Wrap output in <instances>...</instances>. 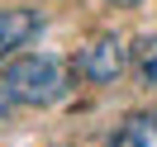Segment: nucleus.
Returning <instances> with one entry per match:
<instances>
[{
    "instance_id": "1",
    "label": "nucleus",
    "mask_w": 157,
    "mask_h": 147,
    "mask_svg": "<svg viewBox=\"0 0 157 147\" xmlns=\"http://www.w3.org/2000/svg\"><path fill=\"white\" fill-rule=\"evenodd\" d=\"M0 86L10 90L14 105H57L71 95V67L48 52H33V57H14L10 67L0 71Z\"/></svg>"
},
{
    "instance_id": "2",
    "label": "nucleus",
    "mask_w": 157,
    "mask_h": 147,
    "mask_svg": "<svg viewBox=\"0 0 157 147\" xmlns=\"http://www.w3.org/2000/svg\"><path fill=\"white\" fill-rule=\"evenodd\" d=\"M128 52H124V38H114V33H105V38H95L86 52L76 57V71L86 81H95V86H105V81H114L119 71H124Z\"/></svg>"
},
{
    "instance_id": "3",
    "label": "nucleus",
    "mask_w": 157,
    "mask_h": 147,
    "mask_svg": "<svg viewBox=\"0 0 157 147\" xmlns=\"http://www.w3.org/2000/svg\"><path fill=\"white\" fill-rule=\"evenodd\" d=\"M33 33H38V14L33 10H0V57L24 48Z\"/></svg>"
},
{
    "instance_id": "4",
    "label": "nucleus",
    "mask_w": 157,
    "mask_h": 147,
    "mask_svg": "<svg viewBox=\"0 0 157 147\" xmlns=\"http://www.w3.org/2000/svg\"><path fill=\"white\" fill-rule=\"evenodd\" d=\"M109 147H157V114H133V119H124V128L109 138Z\"/></svg>"
},
{
    "instance_id": "5",
    "label": "nucleus",
    "mask_w": 157,
    "mask_h": 147,
    "mask_svg": "<svg viewBox=\"0 0 157 147\" xmlns=\"http://www.w3.org/2000/svg\"><path fill=\"white\" fill-rule=\"evenodd\" d=\"M133 62H138V76H143L147 86H157V33L138 38V48H133Z\"/></svg>"
},
{
    "instance_id": "6",
    "label": "nucleus",
    "mask_w": 157,
    "mask_h": 147,
    "mask_svg": "<svg viewBox=\"0 0 157 147\" xmlns=\"http://www.w3.org/2000/svg\"><path fill=\"white\" fill-rule=\"evenodd\" d=\"M114 5H138V0H114Z\"/></svg>"
}]
</instances>
